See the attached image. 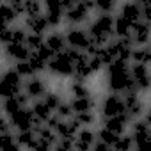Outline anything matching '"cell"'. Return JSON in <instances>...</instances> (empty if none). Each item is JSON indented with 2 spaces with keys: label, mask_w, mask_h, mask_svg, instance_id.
<instances>
[{
  "label": "cell",
  "mask_w": 151,
  "mask_h": 151,
  "mask_svg": "<svg viewBox=\"0 0 151 151\" xmlns=\"http://www.w3.org/2000/svg\"><path fill=\"white\" fill-rule=\"evenodd\" d=\"M112 149L114 151H133V140H132V137L128 133L119 135L117 140H116V144L112 146Z\"/></svg>",
  "instance_id": "603a6c76"
},
{
  "label": "cell",
  "mask_w": 151,
  "mask_h": 151,
  "mask_svg": "<svg viewBox=\"0 0 151 151\" xmlns=\"http://www.w3.org/2000/svg\"><path fill=\"white\" fill-rule=\"evenodd\" d=\"M25 25L30 30V34H39V36H43L50 29L48 23H46L45 14H39V16H34V18H25Z\"/></svg>",
  "instance_id": "9a60e30c"
},
{
  "label": "cell",
  "mask_w": 151,
  "mask_h": 151,
  "mask_svg": "<svg viewBox=\"0 0 151 151\" xmlns=\"http://www.w3.org/2000/svg\"><path fill=\"white\" fill-rule=\"evenodd\" d=\"M116 2L112 0H96L94 2V11H98L100 14H112V11L116 9Z\"/></svg>",
  "instance_id": "4316f807"
},
{
  "label": "cell",
  "mask_w": 151,
  "mask_h": 151,
  "mask_svg": "<svg viewBox=\"0 0 151 151\" xmlns=\"http://www.w3.org/2000/svg\"><path fill=\"white\" fill-rule=\"evenodd\" d=\"M130 39L133 43V46H146L149 41V23L146 22H137L132 25V32H130Z\"/></svg>",
  "instance_id": "30bf717a"
},
{
  "label": "cell",
  "mask_w": 151,
  "mask_h": 151,
  "mask_svg": "<svg viewBox=\"0 0 151 151\" xmlns=\"http://www.w3.org/2000/svg\"><path fill=\"white\" fill-rule=\"evenodd\" d=\"M2 151H22V147H20V146L14 142V144H11L9 147H6V149H2Z\"/></svg>",
  "instance_id": "60d3db41"
},
{
  "label": "cell",
  "mask_w": 151,
  "mask_h": 151,
  "mask_svg": "<svg viewBox=\"0 0 151 151\" xmlns=\"http://www.w3.org/2000/svg\"><path fill=\"white\" fill-rule=\"evenodd\" d=\"M25 39H27L25 29H22V27L13 29V37H11V43L13 45H25Z\"/></svg>",
  "instance_id": "d6a6232c"
},
{
  "label": "cell",
  "mask_w": 151,
  "mask_h": 151,
  "mask_svg": "<svg viewBox=\"0 0 151 151\" xmlns=\"http://www.w3.org/2000/svg\"><path fill=\"white\" fill-rule=\"evenodd\" d=\"M34 53H36V55H37V57H39L41 60H45L46 64H48V62L52 60V57H53V53H52V52H50V50H48V48H46L45 45H43V46H39V48H37V50H36Z\"/></svg>",
  "instance_id": "e575fe53"
},
{
  "label": "cell",
  "mask_w": 151,
  "mask_h": 151,
  "mask_svg": "<svg viewBox=\"0 0 151 151\" xmlns=\"http://www.w3.org/2000/svg\"><path fill=\"white\" fill-rule=\"evenodd\" d=\"M133 151H151V140L146 139V140L135 142V144H133Z\"/></svg>",
  "instance_id": "74e56055"
},
{
  "label": "cell",
  "mask_w": 151,
  "mask_h": 151,
  "mask_svg": "<svg viewBox=\"0 0 151 151\" xmlns=\"http://www.w3.org/2000/svg\"><path fill=\"white\" fill-rule=\"evenodd\" d=\"M69 105H71L73 114L78 116V114L93 112L94 107H96V100H94L93 96H89V98H71V100H69Z\"/></svg>",
  "instance_id": "5bb4252c"
},
{
  "label": "cell",
  "mask_w": 151,
  "mask_h": 151,
  "mask_svg": "<svg viewBox=\"0 0 151 151\" xmlns=\"http://www.w3.org/2000/svg\"><path fill=\"white\" fill-rule=\"evenodd\" d=\"M130 123H132L130 116H128V114H121V116H117V117L101 119V128H105V130H109V132H112L114 135L119 137V135L126 133V128L130 126Z\"/></svg>",
  "instance_id": "ba28073f"
},
{
  "label": "cell",
  "mask_w": 151,
  "mask_h": 151,
  "mask_svg": "<svg viewBox=\"0 0 151 151\" xmlns=\"http://www.w3.org/2000/svg\"><path fill=\"white\" fill-rule=\"evenodd\" d=\"M22 91H23V78L16 73V69L14 68L4 69V73L0 75V98L2 100L14 98Z\"/></svg>",
  "instance_id": "6da1fadb"
},
{
  "label": "cell",
  "mask_w": 151,
  "mask_h": 151,
  "mask_svg": "<svg viewBox=\"0 0 151 151\" xmlns=\"http://www.w3.org/2000/svg\"><path fill=\"white\" fill-rule=\"evenodd\" d=\"M30 112H32V116H34V119L37 121V123H41V124H45L50 117H52V110L43 103V100H36L34 103H32V109H30Z\"/></svg>",
  "instance_id": "2e32d148"
},
{
  "label": "cell",
  "mask_w": 151,
  "mask_h": 151,
  "mask_svg": "<svg viewBox=\"0 0 151 151\" xmlns=\"http://www.w3.org/2000/svg\"><path fill=\"white\" fill-rule=\"evenodd\" d=\"M130 32H132V23L126 22V20L121 18V16H114V34H116V37H117V39L128 37Z\"/></svg>",
  "instance_id": "ac0fdd59"
},
{
  "label": "cell",
  "mask_w": 151,
  "mask_h": 151,
  "mask_svg": "<svg viewBox=\"0 0 151 151\" xmlns=\"http://www.w3.org/2000/svg\"><path fill=\"white\" fill-rule=\"evenodd\" d=\"M30 50L25 46V45H7V46H4V55H6V59H9V60H14V62H22V60H27L29 57H30Z\"/></svg>",
  "instance_id": "8fae6325"
},
{
  "label": "cell",
  "mask_w": 151,
  "mask_h": 151,
  "mask_svg": "<svg viewBox=\"0 0 151 151\" xmlns=\"http://www.w3.org/2000/svg\"><path fill=\"white\" fill-rule=\"evenodd\" d=\"M9 124L13 128H16L18 132H27L34 128V116L30 112V109H22L18 110L14 116L9 117Z\"/></svg>",
  "instance_id": "9c48e42d"
},
{
  "label": "cell",
  "mask_w": 151,
  "mask_h": 151,
  "mask_svg": "<svg viewBox=\"0 0 151 151\" xmlns=\"http://www.w3.org/2000/svg\"><path fill=\"white\" fill-rule=\"evenodd\" d=\"M11 37H13V29H6L2 34H0V46H7V45H11Z\"/></svg>",
  "instance_id": "d590c367"
},
{
  "label": "cell",
  "mask_w": 151,
  "mask_h": 151,
  "mask_svg": "<svg viewBox=\"0 0 151 151\" xmlns=\"http://www.w3.org/2000/svg\"><path fill=\"white\" fill-rule=\"evenodd\" d=\"M96 140H100V142H103L107 146H114L116 140H117V135H114L112 132H109V130H105V128L100 126L96 130Z\"/></svg>",
  "instance_id": "484cf974"
},
{
  "label": "cell",
  "mask_w": 151,
  "mask_h": 151,
  "mask_svg": "<svg viewBox=\"0 0 151 151\" xmlns=\"http://www.w3.org/2000/svg\"><path fill=\"white\" fill-rule=\"evenodd\" d=\"M117 16L124 18L132 25L137 23V22H140V2H124L119 7V14Z\"/></svg>",
  "instance_id": "7c38bea8"
},
{
  "label": "cell",
  "mask_w": 151,
  "mask_h": 151,
  "mask_svg": "<svg viewBox=\"0 0 151 151\" xmlns=\"http://www.w3.org/2000/svg\"><path fill=\"white\" fill-rule=\"evenodd\" d=\"M100 114H101V119H109V117H117L121 114H124V103H123V98L119 94H107L103 100H101V105H100Z\"/></svg>",
  "instance_id": "277c9868"
},
{
  "label": "cell",
  "mask_w": 151,
  "mask_h": 151,
  "mask_svg": "<svg viewBox=\"0 0 151 151\" xmlns=\"http://www.w3.org/2000/svg\"><path fill=\"white\" fill-rule=\"evenodd\" d=\"M23 87H25V94L30 98V100H41L46 93H48V86H46V82L39 77V75H36V77H30L25 84H23Z\"/></svg>",
  "instance_id": "52a82bcc"
},
{
  "label": "cell",
  "mask_w": 151,
  "mask_h": 151,
  "mask_svg": "<svg viewBox=\"0 0 151 151\" xmlns=\"http://www.w3.org/2000/svg\"><path fill=\"white\" fill-rule=\"evenodd\" d=\"M30 151H52V146L46 144V142L41 140V139H36V142H34V146L30 147Z\"/></svg>",
  "instance_id": "8d00e7d4"
},
{
  "label": "cell",
  "mask_w": 151,
  "mask_h": 151,
  "mask_svg": "<svg viewBox=\"0 0 151 151\" xmlns=\"http://www.w3.org/2000/svg\"><path fill=\"white\" fill-rule=\"evenodd\" d=\"M66 37V46L68 48H73V50H78V52H84L89 43H91V37L87 34L86 29H80V27H69L64 34Z\"/></svg>",
  "instance_id": "3957f363"
},
{
  "label": "cell",
  "mask_w": 151,
  "mask_h": 151,
  "mask_svg": "<svg viewBox=\"0 0 151 151\" xmlns=\"http://www.w3.org/2000/svg\"><path fill=\"white\" fill-rule=\"evenodd\" d=\"M60 121H69L75 114H73V110H71V105H69V101H66V100H62L60 101V105L55 109V112H53Z\"/></svg>",
  "instance_id": "d4e9b609"
},
{
  "label": "cell",
  "mask_w": 151,
  "mask_h": 151,
  "mask_svg": "<svg viewBox=\"0 0 151 151\" xmlns=\"http://www.w3.org/2000/svg\"><path fill=\"white\" fill-rule=\"evenodd\" d=\"M41 100H43V103H45L52 112H55V109H57V107L60 105V101H62V96H60V94H57L55 91H48Z\"/></svg>",
  "instance_id": "cb8c5ba5"
},
{
  "label": "cell",
  "mask_w": 151,
  "mask_h": 151,
  "mask_svg": "<svg viewBox=\"0 0 151 151\" xmlns=\"http://www.w3.org/2000/svg\"><path fill=\"white\" fill-rule=\"evenodd\" d=\"M45 45V37L39 36V34H27V39H25V46L30 50V52H36L39 46Z\"/></svg>",
  "instance_id": "f1b7e54d"
},
{
  "label": "cell",
  "mask_w": 151,
  "mask_h": 151,
  "mask_svg": "<svg viewBox=\"0 0 151 151\" xmlns=\"http://www.w3.org/2000/svg\"><path fill=\"white\" fill-rule=\"evenodd\" d=\"M11 144H14V135H13L11 132H7V133H0V151L6 149V147H9Z\"/></svg>",
  "instance_id": "836d02e7"
},
{
  "label": "cell",
  "mask_w": 151,
  "mask_h": 151,
  "mask_svg": "<svg viewBox=\"0 0 151 151\" xmlns=\"http://www.w3.org/2000/svg\"><path fill=\"white\" fill-rule=\"evenodd\" d=\"M46 69L53 75V77H59L62 80L73 77V62L69 60V57L66 55V52H60V53L53 55L52 60L46 64Z\"/></svg>",
  "instance_id": "7a4b0ae2"
},
{
  "label": "cell",
  "mask_w": 151,
  "mask_h": 151,
  "mask_svg": "<svg viewBox=\"0 0 151 151\" xmlns=\"http://www.w3.org/2000/svg\"><path fill=\"white\" fill-rule=\"evenodd\" d=\"M89 16H91V11L84 6V2H73V6L64 13V20L71 27H78L80 23L89 20Z\"/></svg>",
  "instance_id": "8992f818"
},
{
  "label": "cell",
  "mask_w": 151,
  "mask_h": 151,
  "mask_svg": "<svg viewBox=\"0 0 151 151\" xmlns=\"http://www.w3.org/2000/svg\"><path fill=\"white\" fill-rule=\"evenodd\" d=\"M69 93H71V98H89V96H93L91 89L86 86V82H80V80H73L69 84Z\"/></svg>",
  "instance_id": "d6986e66"
},
{
  "label": "cell",
  "mask_w": 151,
  "mask_h": 151,
  "mask_svg": "<svg viewBox=\"0 0 151 151\" xmlns=\"http://www.w3.org/2000/svg\"><path fill=\"white\" fill-rule=\"evenodd\" d=\"M91 151H114V149H112V146H107V144H103V142L96 140V142L93 144Z\"/></svg>",
  "instance_id": "ab89813d"
},
{
  "label": "cell",
  "mask_w": 151,
  "mask_h": 151,
  "mask_svg": "<svg viewBox=\"0 0 151 151\" xmlns=\"http://www.w3.org/2000/svg\"><path fill=\"white\" fill-rule=\"evenodd\" d=\"M29 60V64H30V68H32V71L37 75V73H43V71H46V62L45 60H41L34 52L30 53V57L27 59Z\"/></svg>",
  "instance_id": "4dcf8cb0"
},
{
  "label": "cell",
  "mask_w": 151,
  "mask_h": 151,
  "mask_svg": "<svg viewBox=\"0 0 151 151\" xmlns=\"http://www.w3.org/2000/svg\"><path fill=\"white\" fill-rule=\"evenodd\" d=\"M73 117L80 124V128H91L96 123V114L94 112H86V114H78V116H73Z\"/></svg>",
  "instance_id": "83f0119b"
},
{
  "label": "cell",
  "mask_w": 151,
  "mask_h": 151,
  "mask_svg": "<svg viewBox=\"0 0 151 151\" xmlns=\"http://www.w3.org/2000/svg\"><path fill=\"white\" fill-rule=\"evenodd\" d=\"M36 133L32 130H27V132H18V135H14V142L20 146V147H27L30 149L36 142Z\"/></svg>",
  "instance_id": "ffe728a7"
},
{
  "label": "cell",
  "mask_w": 151,
  "mask_h": 151,
  "mask_svg": "<svg viewBox=\"0 0 151 151\" xmlns=\"http://www.w3.org/2000/svg\"><path fill=\"white\" fill-rule=\"evenodd\" d=\"M18 110H22V107H20V103H18V100L16 98H7V100H2V112H4V116L9 119L11 116H14Z\"/></svg>",
  "instance_id": "7402d4cb"
},
{
  "label": "cell",
  "mask_w": 151,
  "mask_h": 151,
  "mask_svg": "<svg viewBox=\"0 0 151 151\" xmlns=\"http://www.w3.org/2000/svg\"><path fill=\"white\" fill-rule=\"evenodd\" d=\"M14 69H16V73L20 75L22 78H30V77H36V73L32 71V68H30L29 60H22V62H16V64H14Z\"/></svg>",
  "instance_id": "f546056e"
},
{
  "label": "cell",
  "mask_w": 151,
  "mask_h": 151,
  "mask_svg": "<svg viewBox=\"0 0 151 151\" xmlns=\"http://www.w3.org/2000/svg\"><path fill=\"white\" fill-rule=\"evenodd\" d=\"M7 132H11L9 119L6 116H0V133H7Z\"/></svg>",
  "instance_id": "f35d334b"
},
{
  "label": "cell",
  "mask_w": 151,
  "mask_h": 151,
  "mask_svg": "<svg viewBox=\"0 0 151 151\" xmlns=\"http://www.w3.org/2000/svg\"><path fill=\"white\" fill-rule=\"evenodd\" d=\"M130 59L133 60V64H146V66H147V62H149V59H151L149 46H147V45H146V46H133Z\"/></svg>",
  "instance_id": "e0dca14e"
},
{
  "label": "cell",
  "mask_w": 151,
  "mask_h": 151,
  "mask_svg": "<svg viewBox=\"0 0 151 151\" xmlns=\"http://www.w3.org/2000/svg\"><path fill=\"white\" fill-rule=\"evenodd\" d=\"M6 29H7V23H6V20H4L2 16H0V34H2Z\"/></svg>",
  "instance_id": "b9f144b4"
},
{
  "label": "cell",
  "mask_w": 151,
  "mask_h": 151,
  "mask_svg": "<svg viewBox=\"0 0 151 151\" xmlns=\"http://www.w3.org/2000/svg\"><path fill=\"white\" fill-rule=\"evenodd\" d=\"M130 77L133 80V89L139 94L147 93V89H149V68L146 64H132Z\"/></svg>",
  "instance_id": "5b68a950"
},
{
  "label": "cell",
  "mask_w": 151,
  "mask_h": 151,
  "mask_svg": "<svg viewBox=\"0 0 151 151\" xmlns=\"http://www.w3.org/2000/svg\"><path fill=\"white\" fill-rule=\"evenodd\" d=\"M0 16L6 20V23H7V25H9V23H13V22L18 18V14L13 11V7H11L9 4H0Z\"/></svg>",
  "instance_id": "1f68e13d"
},
{
  "label": "cell",
  "mask_w": 151,
  "mask_h": 151,
  "mask_svg": "<svg viewBox=\"0 0 151 151\" xmlns=\"http://www.w3.org/2000/svg\"><path fill=\"white\" fill-rule=\"evenodd\" d=\"M43 14V4L36 2V0H29V2H23V16L25 18H34Z\"/></svg>",
  "instance_id": "44dd1931"
},
{
  "label": "cell",
  "mask_w": 151,
  "mask_h": 151,
  "mask_svg": "<svg viewBox=\"0 0 151 151\" xmlns=\"http://www.w3.org/2000/svg\"><path fill=\"white\" fill-rule=\"evenodd\" d=\"M45 46L53 53V55H57V53H60V52H64L68 46H66V37H64V34L62 32H50L46 37H45Z\"/></svg>",
  "instance_id": "4fadbf2b"
}]
</instances>
